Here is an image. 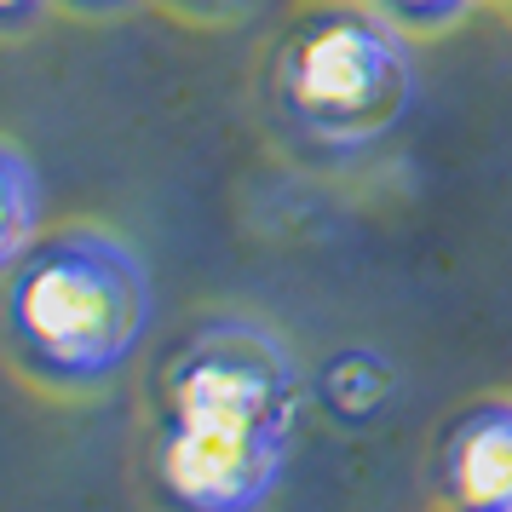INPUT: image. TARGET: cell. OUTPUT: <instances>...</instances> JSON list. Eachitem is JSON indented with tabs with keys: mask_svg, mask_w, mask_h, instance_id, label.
<instances>
[{
	"mask_svg": "<svg viewBox=\"0 0 512 512\" xmlns=\"http://www.w3.org/2000/svg\"><path fill=\"white\" fill-rule=\"evenodd\" d=\"M150 277L116 236L64 231L6 265V334L29 374L93 386L133 357L150 328Z\"/></svg>",
	"mask_w": 512,
	"mask_h": 512,
	"instance_id": "obj_1",
	"label": "cell"
},
{
	"mask_svg": "<svg viewBox=\"0 0 512 512\" xmlns=\"http://www.w3.org/2000/svg\"><path fill=\"white\" fill-rule=\"evenodd\" d=\"M271 93L282 127L317 156H363L415 104V58L386 12L317 6L288 29Z\"/></svg>",
	"mask_w": 512,
	"mask_h": 512,
	"instance_id": "obj_2",
	"label": "cell"
},
{
	"mask_svg": "<svg viewBox=\"0 0 512 512\" xmlns=\"http://www.w3.org/2000/svg\"><path fill=\"white\" fill-rule=\"evenodd\" d=\"M173 420L202 426H242V432H282L294 426L300 380L288 351L254 323H208L167 369Z\"/></svg>",
	"mask_w": 512,
	"mask_h": 512,
	"instance_id": "obj_3",
	"label": "cell"
},
{
	"mask_svg": "<svg viewBox=\"0 0 512 512\" xmlns=\"http://www.w3.org/2000/svg\"><path fill=\"white\" fill-rule=\"evenodd\" d=\"M282 432H242V426H202L173 420L156 455L162 489L185 512H254L282 472Z\"/></svg>",
	"mask_w": 512,
	"mask_h": 512,
	"instance_id": "obj_4",
	"label": "cell"
},
{
	"mask_svg": "<svg viewBox=\"0 0 512 512\" xmlns=\"http://www.w3.org/2000/svg\"><path fill=\"white\" fill-rule=\"evenodd\" d=\"M449 495L461 512H512V409H478L455 426Z\"/></svg>",
	"mask_w": 512,
	"mask_h": 512,
	"instance_id": "obj_5",
	"label": "cell"
},
{
	"mask_svg": "<svg viewBox=\"0 0 512 512\" xmlns=\"http://www.w3.org/2000/svg\"><path fill=\"white\" fill-rule=\"evenodd\" d=\"M41 179H35V167L18 144H6L0 150V259L12 265V259L35 248V231H41Z\"/></svg>",
	"mask_w": 512,
	"mask_h": 512,
	"instance_id": "obj_6",
	"label": "cell"
},
{
	"mask_svg": "<svg viewBox=\"0 0 512 512\" xmlns=\"http://www.w3.org/2000/svg\"><path fill=\"white\" fill-rule=\"evenodd\" d=\"M323 397H328L334 415L363 420L392 397V369H386L374 351H340V357L328 363V374H323Z\"/></svg>",
	"mask_w": 512,
	"mask_h": 512,
	"instance_id": "obj_7",
	"label": "cell"
},
{
	"mask_svg": "<svg viewBox=\"0 0 512 512\" xmlns=\"http://www.w3.org/2000/svg\"><path fill=\"white\" fill-rule=\"evenodd\" d=\"M472 0H374V12H386L403 29H443L455 24Z\"/></svg>",
	"mask_w": 512,
	"mask_h": 512,
	"instance_id": "obj_8",
	"label": "cell"
},
{
	"mask_svg": "<svg viewBox=\"0 0 512 512\" xmlns=\"http://www.w3.org/2000/svg\"><path fill=\"white\" fill-rule=\"evenodd\" d=\"M47 0H0V29H24Z\"/></svg>",
	"mask_w": 512,
	"mask_h": 512,
	"instance_id": "obj_9",
	"label": "cell"
},
{
	"mask_svg": "<svg viewBox=\"0 0 512 512\" xmlns=\"http://www.w3.org/2000/svg\"><path fill=\"white\" fill-rule=\"evenodd\" d=\"M64 6H75V12H116L127 0H64Z\"/></svg>",
	"mask_w": 512,
	"mask_h": 512,
	"instance_id": "obj_10",
	"label": "cell"
},
{
	"mask_svg": "<svg viewBox=\"0 0 512 512\" xmlns=\"http://www.w3.org/2000/svg\"><path fill=\"white\" fill-rule=\"evenodd\" d=\"M190 6H236V0H190Z\"/></svg>",
	"mask_w": 512,
	"mask_h": 512,
	"instance_id": "obj_11",
	"label": "cell"
}]
</instances>
